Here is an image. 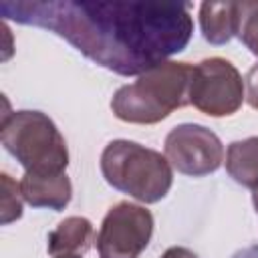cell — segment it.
I'll return each mask as SVG.
<instances>
[{
  "label": "cell",
  "instance_id": "7c38bea8",
  "mask_svg": "<svg viewBox=\"0 0 258 258\" xmlns=\"http://www.w3.org/2000/svg\"><path fill=\"white\" fill-rule=\"evenodd\" d=\"M236 36L258 56V0L236 2Z\"/></svg>",
  "mask_w": 258,
  "mask_h": 258
},
{
  "label": "cell",
  "instance_id": "52a82bcc",
  "mask_svg": "<svg viewBox=\"0 0 258 258\" xmlns=\"http://www.w3.org/2000/svg\"><path fill=\"white\" fill-rule=\"evenodd\" d=\"M165 157L173 169L189 177H204L214 173L224 161V145L220 137L196 123L173 127L163 143Z\"/></svg>",
  "mask_w": 258,
  "mask_h": 258
},
{
  "label": "cell",
  "instance_id": "6da1fadb",
  "mask_svg": "<svg viewBox=\"0 0 258 258\" xmlns=\"http://www.w3.org/2000/svg\"><path fill=\"white\" fill-rule=\"evenodd\" d=\"M189 2L2 0L0 14L50 30L117 75H143L181 52L194 34Z\"/></svg>",
  "mask_w": 258,
  "mask_h": 258
},
{
  "label": "cell",
  "instance_id": "8fae6325",
  "mask_svg": "<svg viewBox=\"0 0 258 258\" xmlns=\"http://www.w3.org/2000/svg\"><path fill=\"white\" fill-rule=\"evenodd\" d=\"M200 28L210 44L230 42L236 36V2H202Z\"/></svg>",
  "mask_w": 258,
  "mask_h": 258
},
{
  "label": "cell",
  "instance_id": "ba28073f",
  "mask_svg": "<svg viewBox=\"0 0 258 258\" xmlns=\"http://www.w3.org/2000/svg\"><path fill=\"white\" fill-rule=\"evenodd\" d=\"M20 194H22V200L32 208H48V210L60 212L71 202L73 185L64 171L60 173L24 171L20 179Z\"/></svg>",
  "mask_w": 258,
  "mask_h": 258
},
{
  "label": "cell",
  "instance_id": "2e32d148",
  "mask_svg": "<svg viewBox=\"0 0 258 258\" xmlns=\"http://www.w3.org/2000/svg\"><path fill=\"white\" fill-rule=\"evenodd\" d=\"M232 258H258V244H252V246H246V248L238 250Z\"/></svg>",
  "mask_w": 258,
  "mask_h": 258
},
{
  "label": "cell",
  "instance_id": "277c9868",
  "mask_svg": "<svg viewBox=\"0 0 258 258\" xmlns=\"http://www.w3.org/2000/svg\"><path fill=\"white\" fill-rule=\"evenodd\" d=\"M0 141L24 171L60 173L69 165L67 141L54 121L42 111L4 113Z\"/></svg>",
  "mask_w": 258,
  "mask_h": 258
},
{
  "label": "cell",
  "instance_id": "e0dca14e",
  "mask_svg": "<svg viewBox=\"0 0 258 258\" xmlns=\"http://www.w3.org/2000/svg\"><path fill=\"white\" fill-rule=\"evenodd\" d=\"M252 202H254V208H256V212H258V187H256L254 194H252Z\"/></svg>",
  "mask_w": 258,
  "mask_h": 258
},
{
  "label": "cell",
  "instance_id": "7a4b0ae2",
  "mask_svg": "<svg viewBox=\"0 0 258 258\" xmlns=\"http://www.w3.org/2000/svg\"><path fill=\"white\" fill-rule=\"evenodd\" d=\"M191 73L189 62L165 60L139 75L137 81L119 87L111 99V111L125 123L155 125L175 109L189 105Z\"/></svg>",
  "mask_w": 258,
  "mask_h": 258
},
{
  "label": "cell",
  "instance_id": "5b68a950",
  "mask_svg": "<svg viewBox=\"0 0 258 258\" xmlns=\"http://www.w3.org/2000/svg\"><path fill=\"white\" fill-rule=\"evenodd\" d=\"M246 99L240 71L222 56L204 58L194 64L189 83V105L208 117L234 115Z\"/></svg>",
  "mask_w": 258,
  "mask_h": 258
},
{
  "label": "cell",
  "instance_id": "ac0fdd59",
  "mask_svg": "<svg viewBox=\"0 0 258 258\" xmlns=\"http://www.w3.org/2000/svg\"><path fill=\"white\" fill-rule=\"evenodd\" d=\"M54 258H81L79 254H60V256H54Z\"/></svg>",
  "mask_w": 258,
  "mask_h": 258
},
{
  "label": "cell",
  "instance_id": "8992f818",
  "mask_svg": "<svg viewBox=\"0 0 258 258\" xmlns=\"http://www.w3.org/2000/svg\"><path fill=\"white\" fill-rule=\"evenodd\" d=\"M151 234V212L131 202H119L105 214L95 244L101 258H137L147 248Z\"/></svg>",
  "mask_w": 258,
  "mask_h": 258
},
{
  "label": "cell",
  "instance_id": "3957f363",
  "mask_svg": "<svg viewBox=\"0 0 258 258\" xmlns=\"http://www.w3.org/2000/svg\"><path fill=\"white\" fill-rule=\"evenodd\" d=\"M105 181L143 204L163 200L173 183V171L165 155L129 139H113L101 153Z\"/></svg>",
  "mask_w": 258,
  "mask_h": 258
},
{
  "label": "cell",
  "instance_id": "5bb4252c",
  "mask_svg": "<svg viewBox=\"0 0 258 258\" xmlns=\"http://www.w3.org/2000/svg\"><path fill=\"white\" fill-rule=\"evenodd\" d=\"M244 87H246V101L252 109L258 111V62L248 71L246 79H244Z\"/></svg>",
  "mask_w": 258,
  "mask_h": 258
},
{
  "label": "cell",
  "instance_id": "9a60e30c",
  "mask_svg": "<svg viewBox=\"0 0 258 258\" xmlns=\"http://www.w3.org/2000/svg\"><path fill=\"white\" fill-rule=\"evenodd\" d=\"M161 258H198V254H194L191 250L183 248V246H173V248H167Z\"/></svg>",
  "mask_w": 258,
  "mask_h": 258
},
{
  "label": "cell",
  "instance_id": "30bf717a",
  "mask_svg": "<svg viewBox=\"0 0 258 258\" xmlns=\"http://www.w3.org/2000/svg\"><path fill=\"white\" fill-rule=\"evenodd\" d=\"M226 171L242 187H258V137L238 139L228 145Z\"/></svg>",
  "mask_w": 258,
  "mask_h": 258
},
{
  "label": "cell",
  "instance_id": "4fadbf2b",
  "mask_svg": "<svg viewBox=\"0 0 258 258\" xmlns=\"http://www.w3.org/2000/svg\"><path fill=\"white\" fill-rule=\"evenodd\" d=\"M22 216V194L8 173H2V224H10Z\"/></svg>",
  "mask_w": 258,
  "mask_h": 258
},
{
  "label": "cell",
  "instance_id": "9c48e42d",
  "mask_svg": "<svg viewBox=\"0 0 258 258\" xmlns=\"http://www.w3.org/2000/svg\"><path fill=\"white\" fill-rule=\"evenodd\" d=\"M93 224L83 216H69L48 234L46 250L52 256L79 254L83 256L91 248Z\"/></svg>",
  "mask_w": 258,
  "mask_h": 258
}]
</instances>
